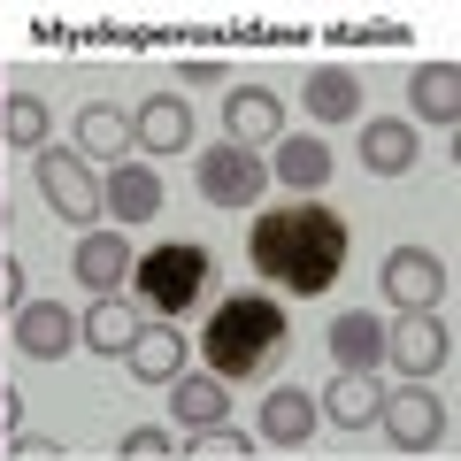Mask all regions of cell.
Returning a JSON list of instances; mask_svg holds the SVG:
<instances>
[{
    "mask_svg": "<svg viewBox=\"0 0 461 461\" xmlns=\"http://www.w3.org/2000/svg\"><path fill=\"white\" fill-rule=\"evenodd\" d=\"M169 454H177L169 430H123V461H169Z\"/></svg>",
    "mask_w": 461,
    "mask_h": 461,
    "instance_id": "cell-27",
    "label": "cell"
},
{
    "mask_svg": "<svg viewBox=\"0 0 461 461\" xmlns=\"http://www.w3.org/2000/svg\"><path fill=\"white\" fill-rule=\"evenodd\" d=\"M277 177H285V185H300V193H315V185L330 177V147H323V139H285Z\"/></svg>",
    "mask_w": 461,
    "mask_h": 461,
    "instance_id": "cell-22",
    "label": "cell"
},
{
    "mask_svg": "<svg viewBox=\"0 0 461 461\" xmlns=\"http://www.w3.org/2000/svg\"><path fill=\"white\" fill-rule=\"evenodd\" d=\"M185 77H193V85H223L230 69H223V62H185Z\"/></svg>",
    "mask_w": 461,
    "mask_h": 461,
    "instance_id": "cell-30",
    "label": "cell"
},
{
    "mask_svg": "<svg viewBox=\"0 0 461 461\" xmlns=\"http://www.w3.org/2000/svg\"><path fill=\"white\" fill-rule=\"evenodd\" d=\"M16 346L32 362H62L69 346H77V315H69L62 300H23L16 308Z\"/></svg>",
    "mask_w": 461,
    "mask_h": 461,
    "instance_id": "cell-8",
    "label": "cell"
},
{
    "mask_svg": "<svg viewBox=\"0 0 461 461\" xmlns=\"http://www.w3.org/2000/svg\"><path fill=\"white\" fill-rule=\"evenodd\" d=\"M123 139H131V123H123V108H108V100H93V108L77 115V147L85 154H123Z\"/></svg>",
    "mask_w": 461,
    "mask_h": 461,
    "instance_id": "cell-23",
    "label": "cell"
},
{
    "mask_svg": "<svg viewBox=\"0 0 461 461\" xmlns=\"http://www.w3.org/2000/svg\"><path fill=\"white\" fill-rule=\"evenodd\" d=\"M200 354H208L215 377H262L269 362L285 354V308L269 293H239L208 315L200 330Z\"/></svg>",
    "mask_w": 461,
    "mask_h": 461,
    "instance_id": "cell-2",
    "label": "cell"
},
{
    "mask_svg": "<svg viewBox=\"0 0 461 461\" xmlns=\"http://www.w3.org/2000/svg\"><path fill=\"white\" fill-rule=\"evenodd\" d=\"M362 162L377 169V177L415 169V131H408V123H369V131H362Z\"/></svg>",
    "mask_w": 461,
    "mask_h": 461,
    "instance_id": "cell-20",
    "label": "cell"
},
{
    "mask_svg": "<svg viewBox=\"0 0 461 461\" xmlns=\"http://www.w3.org/2000/svg\"><path fill=\"white\" fill-rule=\"evenodd\" d=\"M131 139L147 154H185L193 147V108H185L177 93H147V108L131 115Z\"/></svg>",
    "mask_w": 461,
    "mask_h": 461,
    "instance_id": "cell-10",
    "label": "cell"
},
{
    "mask_svg": "<svg viewBox=\"0 0 461 461\" xmlns=\"http://www.w3.org/2000/svg\"><path fill=\"white\" fill-rule=\"evenodd\" d=\"M39 193H47V208L62 215V223L100 215V177L77 162V154H39Z\"/></svg>",
    "mask_w": 461,
    "mask_h": 461,
    "instance_id": "cell-6",
    "label": "cell"
},
{
    "mask_svg": "<svg viewBox=\"0 0 461 461\" xmlns=\"http://www.w3.org/2000/svg\"><path fill=\"white\" fill-rule=\"evenodd\" d=\"M100 208H115L123 223H147V215H162V177L147 162H115L100 185Z\"/></svg>",
    "mask_w": 461,
    "mask_h": 461,
    "instance_id": "cell-13",
    "label": "cell"
},
{
    "mask_svg": "<svg viewBox=\"0 0 461 461\" xmlns=\"http://www.w3.org/2000/svg\"><path fill=\"white\" fill-rule=\"evenodd\" d=\"M131 277H139V300H147V308L177 315V308H193V300L208 293V247H193V239H162V247H147L131 262Z\"/></svg>",
    "mask_w": 461,
    "mask_h": 461,
    "instance_id": "cell-3",
    "label": "cell"
},
{
    "mask_svg": "<svg viewBox=\"0 0 461 461\" xmlns=\"http://www.w3.org/2000/svg\"><path fill=\"white\" fill-rule=\"evenodd\" d=\"M123 362H131V377H147V384H169V377H185V339L169 323H139V339H131V354H123Z\"/></svg>",
    "mask_w": 461,
    "mask_h": 461,
    "instance_id": "cell-16",
    "label": "cell"
},
{
    "mask_svg": "<svg viewBox=\"0 0 461 461\" xmlns=\"http://www.w3.org/2000/svg\"><path fill=\"white\" fill-rule=\"evenodd\" d=\"M169 415H177L185 430H215V423L230 415L223 377H169Z\"/></svg>",
    "mask_w": 461,
    "mask_h": 461,
    "instance_id": "cell-17",
    "label": "cell"
},
{
    "mask_svg": "<svg viewBox=\"0 0 461 461\" xmlns=\"http://www.w3.org/2000/svg\"><path fill=\"white\" fill-rule=\"evenodd\" d=\"M16 454L23 461H62V446H54V438H16Z\"/></svg>",
    "mask_w": 461,
    "mask_h": 461,
    "instance_id": "cell-29",
    "label": "cell"
},
{
    "mask_svg": "<svg viewBox=\"0 0 461 461\" xmlns=\"http://www.w3.org/2000/svg\"><path fill=\"white\" fill-rule=\"evenodd\" d=\"M377 423H384V438H393V446L430 454V446H446V400H430V384H400V393H384Z\"/></svg>",
    "mask_w": 461,
    "mask_h": 461,
    "instance_id": "cell-4",
    "label": "cell"
},
{
    "mask_svg": "<svg viewBox=\"0 0 461 461\" xmlns=\"http://www.w3.org/2000/svg\"><path fill=\"white\" fill-rule=\"evenodd\" d=\"M193 177H200V200H215V208H254L262 185H269V169L254 162V154H239V147H208L193 162Z\"/></svg>",
    "mask_w": 461,
    "mask_h": 461,
    "instance_id": "cell-5",
    "label": "cell"
},
{
    "mask_svg": "<svg viewBox=\"0 0 461 461\" xmlns=\"http://www.w3.org/2000/svg\"><path fill=\"white\" fill-rule=\"evenodd\" d=\"M177 454L185 461H254V438H247V430H230V423H215V430H185Z\"/></svg>",
    "mask_w": 461,
    "mask_h": 461,
    "instance_id": "cell-25",
    "label": "cell"
},
{
    "mask_svg": "<svg viewBox=\"0 0 461 461\" xmlns=\"http://www.w3.org/2000/svg\"><path fill=\"white\" fill-rule=\"evenodd\" d=\"M0 300H8V308H23V269H16V262H0Z\"/></svg>",
    "mask_w": 461,
    "mask_h": 461,
    "instance_id": "cell-28",
    "label": "cell"
},
{
    "mask_svg": "<svg viewBox=\"0 0 461 461\" xmlns=\"http://www.w3.org/2000/svg\"><path fill=\"white\" fill-rule=\"evenodd\" d=\"M384 354H393V362L408 369L415 384H423L430 369L446 362V323H438V315H430V308H423V315H408V323H400V330H384Z\"/></svg>",
    "mask_w": 461,
    "mask_h": 461,
    "instance_id": "cell-11",
    "label": "cell"
},
{
    "mask_svg": "<svg viewBox=\"0 0 461 461\" xmlns=\"http://www.w3.org/2000/svg\"><path fill=\"white\" fill-rule=\"evenodd\" d=\"M0 139H8V147H39V139H47V100L16 93L8 108H0Z\"/></svg>",
    "mask_w": 461,
    "mask_h": 461,
    "instance_id": "cell-26",
    "label": "cell"
},
{
    "mask_svg": "<svg viewBox=\"0 0 461 461\" xmlns=\"http://www.w3.org/2000/svg\"><path fill=\"white\" fill-rule=\"evenodd\" d=\"M315 423H323V408L308 400V384H277V393L262 400V438L269 446H308Z\"/></svg>",
    "mask_w": 461,
    "mask_h": 461,
    "instance_id": "cell-12",
    "label": "cell"
},
{
    "mask_svg": "<svg viewBox=\"0 0 461 461\" xmlns=\"http://www.w3.org/2000/svg\"><path fill=\"white\" fill-rule=\"evenodd\" d=\"M0 423H23V400L8 393V384H0Z\"/></svg>",
    "mask_w": 461,
    "mask_h": 461,
    "instance_id": "cell-31",
    "label": "cell"
},
{
    "mask_svg": "<svg viewBox=\"0 0 461 461\" xmlns=\"http://www.w3.org/2000/svg\"><path fill=\"white\" fill-rule=\"evenodd\" d=\"M330 354H339V369H354V377H369V369L384 362V323H377L369 308L339 315V323H330Z\"/></svg>",
    "mask_w": 461,
    "mask_h": 461,
    "instance_id": "cell-14",
    "label": "cell"
},
{
    "mask_svg": "<svg viewBox=\"0 0 461 461\" xmlns=\"http://www.w3.org/2000/svg\"><path fill=\"white\" fill-rule=\"evenodd\" d=\"M354 93H362V85L346 77V69H315V77H308V108L323 115V123H346V115L362 108V100H354Z\"/></svg>",
    "mask_w": 461,
    "mask_h": 461,
    "instance_id": "cell-24",
    "label": "cell"
},
{
    "mask_svg": "<svg viewBox=\"0 0 461 461\" xmlns=\"http://www.w3.org/2000/svg\"><path fill=\"white\" fill-rule=\"evenodd\" d=\"M223 147H262V139H277L285 131V108H277V93H254V85H239V93H223Z\"/></svg>",
    "mask_w": 461,
    "mask_h": 461,
    "instance_id": "cell-9",
    "label": "cell"
},
{
    "mask_svg": "<svg viewBox=\"0 0 461 461\" xmlns=\"http://www.w3.org/2000/svg\"><path fill=\"white\" fill-rule=\"evenodd\" d=\"M377 408H384L377 377H354V369H339V377L323 384V415H330L339 430H369V423H377Z\"/></svg>",
    "mask_w": 461,
    "mask_h": 461,
    "instance_id": "cell-15",
    "label": "cell"
},
{
    "mask_svg": "<svg viewBox=\"0 0 461 461\" xmlns=\"http://www.w3.org/2000/svg\"><path fill=\"white\" fill-rule=\"evenodd\" d=\"M77 339H85V346H100V354H131V339H139V315L123 308V300H100V308L77 323Z\"/></svg>",
    "mask_w": 461,
    "mask_h": 461,
    "instance_id": "cell-21",
    "label": "cell"
},
{
    "mask_svg": "<svg viewBox=\"0 0 461 461\" xmlns=\"http://www.w3.org/2000/svg\"><path fill=\"white\" fill-rule=\"evenodd\" d=\"M254 269L285 293H330L346 269V223L323 200H293L254 223Z\"/></svg>",
    "mask_w": 461,
    "mask_h": 461,
    "instance_id": "cell-1",
    "label": "cell"
},
{
    "mask_svg": "<svg viewBox=\"0 0 461 461\" xmlns=\"http://www.w3.org/2000/svg\"><path fill=\"white\" fill-rule=\"evenodd\" d=\"M384 293H393L408 315L438 308V293H446V262H438L430 247H400L393 262H384Z\"/></svg>",
    "mask_w": 461,
    "mask_h": 461,
    "instance_id": "cell-7",
    "label": "cell"
},
{
    "mask_svg": "<svg viewBox=\"0 0 461 461\" xmlns=\"http://www.w3.org/2000/svg\"><path fill=\"white\" fill-rule=\"evenodd\" d=\"M415 115H430V123H454L461 115V69L454 62H423L415 69Z\"/></svg>",
    "mask_w": 461,
    "mask_h": 461,
    "instance_id": "cell-19",
    "label": "cell"
},
{
    "mask_svg": "<svg viewBox=\"0 0 461 461\" xmlns=\"http://www.w3.org/2000/svg\"><path fill=\"white\" fill-rule=\"evenodd\" d=\"M123 269H131V254H123V230H93V239H77V277L93 285L100 300L123 285Z\"/></svg>",
    "mask_w": 461,
    "mask_h": 461,
    "instance_id": "cell-18",
    "label": "cell"
}]
</instances>
